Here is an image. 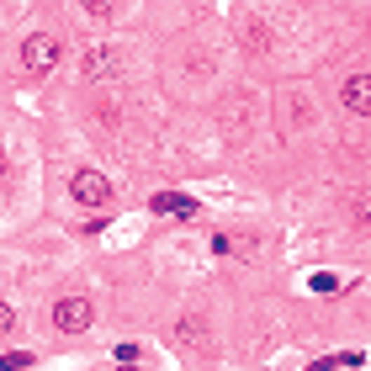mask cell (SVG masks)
<instances>
[{"mask_svg":"<svg viewBox=\"0 0 371 371\" xmlns=\"http://www.w3.org/2000/svg\"><path fill=\"white\" fill-rule=\"evenodd\" d=\"M59 59H64V43L53 32H32L22 43V69L32 74V80H43V74H53L59 69Z\"/></svg>","mask_w":371,"mask_h":371,"instance_id":"obj_1","label":"cell"},{"mask_svg":"<svg viewBox=\"0 0 371 371\" xmlns=\"http://www.w3.org/2000/svg\"><path fill=\"white\" fill-rule=\"evenodd\" d=\"M69 196L80 207H107L112 202V180L101 175V170H74L69 175Z\"/></svg>","mask_w":371,"mask_h":371,"instance_id":"obj_2","label":"cell"},{"mask_svg":"<svg viewBox=\"0 0 371 371\" xmlns=\"http://www.w3.org/2000/svg\"><path fill=\"white\" fill-rule=\"evenodd\" d=\"M90 318H96V308H90L85 297H59V302H53V323H59L64 335H85Z\"/></svg>","mask_w":371,"mask_h":371,"instance_id":"obj_3","label":"cell"},{"mask_svg":"<svg viewBox=\"0 0 371 371\" xmlns=\"http://www.w3.org/2000/svg\"><path fill=\"white\" fill-rule=\"evenodd\" d=\"M154 207L159 217H196V196H186V191H154Z\"/></svg>","mask_w":371,"mask_h":371,"instance_id":"obj_4","label":"cell"},{"mask_svg":"<svg viewBox=\"0 0 371 371\" xmlns=\"http://www.w3.org/2000/svg\"><path fill=\"white\" fill-rule=\"evenodd\" d=\"M345 107H350V117H366L371 112V74H350L345 80Z\"/></svg>","mask_w":371,"mask_h":371,"instance_id":"obj_5","label":"cell"},{"mask_svg":"<svg viewBox=\"0 0 371 371\" xmlns=\"http://www.w3.org/2000/svg\"><path fill=\"white\" fill-rule=\"evenodd\" d=\"M85 69L96 74V80H112V74H122V53H112V48H85Z\"/></svg>","mask_w":371,"mask_h":371,"instance_id":"obj_6","label":"cell"},{"mask_svg":"<svg viewBox=\"0 0 371 371\" xmlns=\"http://www.w3.org/2000/svg\"><path fill=\"white\" fill-rule=\"evenodd\" d=\"M239 48L255 53V59H260V53H271V27H265V22H244V27H239Z\"/></svg>","mask_w":371,"mask_h":371,"instance_id":"obj_7","label":"cell"},{"mask_svg":"<svg viewBox=\"0 0 371 371\" xmlns=\"http://www.w3.org/2000/svg\"><path fill=\"white\" fill-rule=\"evenodd\" d=\"M180 345H207V339H202V323H196V318H180Z\"/></svg>","mask_w":371,"mask_h":371,"instance_id":"obj_8","label":"cell"},{"mask_svg":"<svg viewBox=\"0 0 371 371\" xmlns=\"http://www.w3.org/2000/svg\"><path fill=\"white\" fill-rule=\"evenodd\" d=\"M308 292H318V297H329V292H339V276H329V271H318L308 281Z\"/></svg>","mask_w":371,"mask_h":371,"instance_id":"obj_9","label":"cell"},{"mask_svg":"<svg viewBox=\"0 0 371 371\" xmlns=\"http://www.w3.org/2000/svg\"><path fill=\"white\" fill-rule=\"evenodd\" d=\"M32 366V356H22V350H16V356H0V371H27Z\"/></svg>","mask_w":371,"mask_h":371,"instance_id":"obj_10","label":"cell"},{"mask_svg":"<svg viewBox=\"0 0 371 371\" xmlns=\"http://www.w3.org/2000/svg\"><path fill=\"white\" fill-rule=\"evenodd\" d=\"M85 11L90 16H117V0H85Z\"/></svg>","mask_w":371,"mask_h":371,"instance_id":"obj_11","label":"cell"},{"mask_svg":"<svg viewBox=\"0 0 371 371\" xmlns=\"http://www.w3.org/2000/svg\"><path fill=\"white\" fill-rule=\"evenodd\" d=\"M16 329V313H11V302H0V335H11Z\"/></svg>","mask_w":371,"mask_h":371,"instance_id":"obj_12","label":"cell"},{"mask_svg":"<svg viewBox=\"0 0 371 371\" xmlns=\"http://www.w3.org/2000/svg\"><path fill=\"white\" fill-rule=\"evenodd\" d=\"M308 371H339V360H313Z\"/></svg>","mask_w":371,"mask_h":371,"instance_id":"obj_13","label":"cell"},{"mask_svg":"<svg viewBox=\"0 0 371 371\" xmlns=\"http://www.w3.org/2000/svg\"><path fill=\"white\" fill-rule=\"evenodd\" d=\"M0 186H6V165H0Z\"/></svg>","mask_w":371,"mask_h":371,"instance_id":"obj_14","label":"cell"},{"mask_svg":"<svg viewBox=\"0 0 371 371\" xmlns=\"http://www.w3.org/2000/svg\"><path fill=\"white\" fill-rule=\"evenodd\" d=\"M117 371H138V366H117Z\"/></svg>","mask_w":371,"mask_h":371,"instance_id":"obj_15","label":"cell"}]
</instances>
